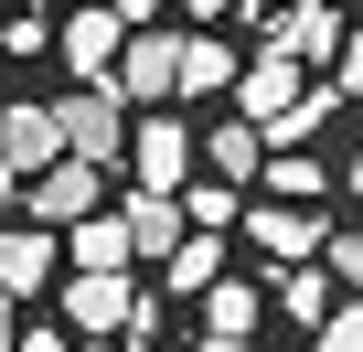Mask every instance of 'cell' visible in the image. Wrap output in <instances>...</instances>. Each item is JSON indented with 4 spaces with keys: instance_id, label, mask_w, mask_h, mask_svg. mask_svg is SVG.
Returning <instances> with one entry per match:
<instances>
[{
    "instance_id": "9",
    "label": "cell",
    "mask_w": 363,
    "mask_h": 352,
    "mask_svg": "<svg viewBox=\"0 0 363 352\" xmlns=\"http://www.w3.org/2000/svg\"><path fill=\"white\" fill-rule=\"evenodd\" d=\"M54 267H65L54 225H0V288H11V299H43V288H54Z\"/></svg>"
},
{
    "instance_id": "13",
    "label": "cell",
    "mask_w": 363,
    "mask_h": 352,
    "mask_svg": "<svg viewBox=\"0 0 363 352\" xmlns=\"http://www.w3.org/2000/svg\"><path fill=\"white\" fill-rule=\"evenodd\" d=\"M235 43L225 33H182V96H235Z\"/></svg>"
},
{
    "instance_id": "5",
    "label": "cell",
    "mask_w": 363,
    "mask_h": 352,
    "mask_svg": "<svg viewBox=\"0 0 363 352\" xmlns=\"http://www.w3.org/2000/svg\"><path fill=\"white\" fill-rule=\"evenodd\" d=\"M0 160H11L22 182H33L43 160H65V118H54V96H0Z\"/></svg>"
},
{
    "instance_id": "25",
    "label": "cell",
    "mask_w": 363,
    "mask_h": 352,
    "mask_svg": "<svg viewBox=\"0 0 363 352\" xmlns=\"http://www.w3.org/2000/svg\"><path fill=\"white\" fill-rule=\"evenodd\" d=\"M11 203H22V171H11V160H0V214H11Z\"/></svg>"
},
{
    "instance_id": "30",
    "label": "cell",
    "mask_w": 363,
    "mask_h": 352,
    "mask_svg": "<svg viewBox=\"0 0 363 352\" xmlns=\"http://www.w3.org/2000/svg\"><path fill=\"white\" fill-rule=\"evenodd\" d=\"M128 352H139V341H128Z\"/></svg>"
},
{
    "instance_id": "23",
    "label": "cell",
    "mask_w": 363,
    "mask_h": 352,
    "mask_svg": "<svg viewBox=\"0 0 363 352\" xmlns=\"http://www.w3.org/2000/svg\"><path fill=\"white\" fill-rule=\"evenodd\" d=\"M11 352H75V341H65V331H22Z\"/></svg>"
},
{
    "instance_id": "29",
    "label": "cell",
    "mask_w": 363,
    "mask_h": 352,
    "mask_svg": "<svg viewBox=\"0 0 363 352\" xmlns=\"http://www.w3.org/2000/svg\"><path fill=\"white\" fill-rule=\"evenodd\" d=\"M0 54H11V22H0Z\"/></svg>"
},
{
    "instance_id": "12",
    "label": "cell",
    "mask_w": 363,
    "mask_h": 352,
    "mask_svg": "<svg viewBox=\"0 0 363 352\" xmlns=\"http://www.w3.org/2000/svg\"><path fill=\"white\" fill-rule=\"evenodd\" d=\"M246 235H257L267 256H320V246H331L310 203H257V214H246Z\"/></svg>"
},
{
    "instance_id": "15",
    "label": "cell",
    "mask_w": 363,
    "mask_h": 352,
    "mask_svg": "<svg viewBox=\"0 0 363 352\" xmlns=\"http://www.w3.org/2000/svg\"><path fill=\"white\" fill-rule=\"evenodd\" d=\"M214 278H225V246H214V235H182V256H160V288H171V299H203Z\"/></svg>"
},
{
    "instance_id": "4",
    "label": "cell",
    "mask_w": 363,
    "mask_h": 352,
    "mask_svg": "<svg viewBox=\"0 0 363 352\" xmlns=\"http://www.w3.org/2000/svg\"><path fill=\"white\" fill-rule=\"evenodd\" d=\"M96 182H107V160H75V149H65V160L33 171L22 203H33V225H86V214H96Z\"/></svg>"
},
{
    "instance_id": "16",
    "label": "cell",
    "mask_w": 363,
    "mask_h": 352,
    "mask_svg": "<svg viewBox=\"0 0 363 352\" xmlns=\"http://www.w3.org/2000/svg\"><path fill=\"white\" fill-rule=\"evenodd\" d=\"M246 331H257V288L246 278H214L203 288V341H246Z\"/></svg>"
},
{
    "instance_id": "26",
    "label": "cell",
    "mask_w": 363,
    "mask_h": 352,
    "mask_svg": "<svg viewBox=\"0 0 363 352\" xmlns=\"http://www.w3.org/2000/svg\"><path fill=\"white\" fill-rule=\"evenodd\" d=\"M182 11H193V22H214V11H235V0H182Z\"/></svg>"
},
{
    "instance_id": "7",
    "label": "cell",
    "mask_w": 363,
    "mask_h": 352,
    "mask_svg": "<svg viewBox=\"0 0 363 352\" xmlns=\"http://www.w3.org/2000/svg\"><path fill=\"white\" fill-rule=\"evenodd\" d=\"M128 171H139V193H193V128H182V118H150L128 139Z\"/></svg>"
},
{
    "instance_id": "10",
    "label": "cell",
    "mask_w": 363,
    "mask_h": 352,
    "mask_svg": "<svg viewBox=\"0 0 363 352\" xmlns=\"http://www.w3.org/2000/svg\"><path fill=\"white\" fill-rule=\"evenodd\" d=\"M267 160H278V149H267L257 118H214V128H203V171H214V182L246 193V182H267Z\"/></svg>"
},
{
    "instance_id": "2",
    "label": "cell",
    "mask_w": 363,
    "mask_h": 352,
    "mask_svg": "<svg viewBox=\"0 0 363 352\" xmlns=\"http://www.w3.org/2000/svg\"><path fill=\"white\" fill-rule=\"evenodd\" d=\"M65 331H118V341H150V299H139L118 267H75V278H65Z\"/></svg>"
},
{
    "instance_id": "6",
    "label": "cell",
    "mask_w": 363,
    "mask_h": 352,
    "mask_svg": "<svg viewBox=\"0 0 363 352\" xmlns=\"http://www.w3.org/2000/svg\"><path fill=\"white\" fill-rule=\"evenodd\" d=\"M128 107H160V96H182V33H128V54H118V75H107Z\"/></svg>"
},
{
    "instance_id": "22",
    "label": "cell",
    "mask_w": 363,
    "mask_h": 352,
    "mask_svg": "<svg viewBox=\"0 0 363 352\" xmlns=\"http://www.w3.org/2000/svg\"><path fill=\"white\" fill-rule=\"evenodd\" d=\"M107 11H118L128 33H150V22H160V0H107Z\"/></svg>"
},
{
    "instance_id": "17",
    "label": "cell",
    "mask_w": 363,
    "mask_h": 352,
    "mask_svg": "<svg viewBox=\"0 0 363 352\" xmlns=\"http://www.w3.org/2000/svg\"><path fill=\"white\" fill-rule=\"evenodd\" d=\"M257 193H267V203H320V193H331V171H320L310 149H278V160H267V182H257Z\"/></svg>"
},
{
    "instance_id": "11",
    "label": "cell",
    "mask_w": 363,
    "mask_h": 352,
    "mask_svg": "<svg viewBox=\"0 0 363 352\" xmlns=\"http://www.w3.org/2000/svg\"><path fill=\"white\" fill-rule=\"evenodd\" d=\"M118 214H128V246H139V256H182V225H193L182 193H128Z\"/></svg>"
},
{
    "instance_id": "27",
    "label": "cell",
    "mask_w": 363,
    "mask_h": 352,
    "mask_svg": "<svg viewBox=\"0 0 363 352\" xmlns=\"http://www.w3.org/2000/svg\"><path fill=\"white\" fill-rule=\"evenodd\" d=\"M235 11H246V22H278V0H235Z\"/></svg>"
},
{
    "instance_id": "1",
    "label": "cell",
    "mask_w": 363,
    "mask_h": 352,
    "mask_svg": "<svg viewBox=\"0 0 363 352\" xmlns=\"http://www.w3.org/2000/svg\"><path fill=\"white\" fill-rule=\"evenodd\" d=\"M342 107V86H310L289 54H257L246 75H235V118H257L267 128V149H289V139H310L320 118Z\"/></svg>"
},
{
    "instance_id": "3",
    "label": "cell",
    "mask_w": 363,
    "mask_h": 352,
    "mask_svg": "<svg viewBox=\"0 0 363 352\" xmlns=\"http://www.w3.org/2000/svg\"><path fill=\"white\" fill-rule=\"evenodd\" d=\"M54 118H65L75 160H128V96L118 86H75V96H54Z\"/></svg>"
},
{
    "instance_id": "28",
    "label": "cell",
    "mask_w": 363,
    "mask_h": 352,
    "mask_svg": "<svg viewBox=\"0 0 363 352\" xmlns=\"http://www.w3.org/2000/svg\"><path fill=\"white\" fill-rule=\"evenodd\" d=\"M342 193H363V149H352V171H342Z\"/></svg>"
},
{
    "instance_id": "24",
    "label": "cell",
    "mask_w": 363,
    "mask_h": 352,
    "mask_svg": "<svg viewBox=\"0 0 363 352\" xmlns=\"http://www.w3.org/2000/svg\"><path fill=\"white\" fill-rule=\"evenodd\" d=\"M11 310H22V299H11V288H0V352H11V341H22V320H11Z\"/></svg>"
},
{
    "instance_id": "20",
    "label": "cell",
    "mask_w": 363,
    "mask_h": 352,
    "mask_svg": "<svg viewBox=\"0 0 363 352\" xmlns=\"http://www.w3.org/2000/svg\"><path fill=\"white\" fill-rule=\"evenodd\" d=\"M320 256H331V267H342V288H352V299H363V235H331V246H320Z\"/></svg>"
},
{
    "instance_id": "18",
    "label": "cell",
    "mask_w": 363,
    "mask_h": 352,
    "mask_svg": "<svg viewBox=\"0 0 363 352\" xmlns=\"http://www.w3.org/2000/svg\"><path fill=\"white\" fill-rule=\"evenodd\" d=\"M182 214H193L203 235H225V225H246V193H235V182H193V193H182Z\"/></svg>"
},
{
    "instance_id": "14",
    "label": "cell",
    "mask_w": 363,
    "mask_h": 352,
    "mask_svg": "<svg viewBox=\"0 0 363 352\" xmlns=\"http://www.w3.org/2000/svg\"><path fill=\"white\" fill-rule=\"evenodd\" d=\"M128 256H139L128 246V214H86L75 246H65V267H118V278H128Z\"/></svg>"
},
{
    "instance_id": "21",
    "label": "cell",
    "mask_w": 363,
    "mask_h": 352,
    "mask_svg": "<svg viewBox=\"0 0 363 352\" xmlns=\"http://www.w3.org/2000/svg\"><path fill=\"white\" fill-rule=\"evenodd\" d=\"M331 86H342V96H363V22L342 33V64H331Z\"/></svg>"
},
{
    "instance_id": "19",
    "label": "cell",
    "mask_w": 363,
    "mask_h": 352,
    "mask_svg": "<svg viewBox=\"0 0 363 352\" xmlns=\"http://www.w3.org/2000/svg\"><path fill=\"white\" fill-rule=\"evenodd\" d=\"M278 310H289L299 331H320V320H331V278H310V267H289V278H278Z\"/></svg>"
},
{
    "instance_id": "8",
    "label": "cell",
    "mask_w": 363,
    "mask_h": 352,
    "mask_svg": "<svg viewBox=\"0 0 363 352\" xmlns=\"http://www.w3.org/2000/svg\"><path fill=\"white\" fill-rule=\"evenodd\" d=\"M54 43H65V64H75L86 86H107V64L128 54V22L107 11V0H86V11H65V33H54Z\"/></svg>"
}]
</instances>
